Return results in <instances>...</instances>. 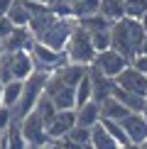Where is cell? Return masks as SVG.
<instances>
[{"instance_id":"obj_43","label":"cell","mask_w":147,"mask_h":149,"mask_svg":"<svg viewBox=\"0 0 147 149\" xmlns=\"http://www.w3.org/2000/svg\"><path fill=\"white\" fill-rule=\"evenodd\" d=\"M145 98H147V91H145Z\"/></svg>"},{"instance_id":"obj_25","label":"cell","mask_w":147,"mask_h":149,"mask_svg":"<svg viewBox=\"0 0 147 149\" xmlns=\"http://www.w3.org/2000/svg\"><path fill=\"white\" fill-rule=\"evenodd\" d=\"M98 12H101L106 20H110V22L120 20V17H123V0H101Z\"/></svg>"},{"instance_id":"obj_44","label":"cell","mask_w":147,"mask_h":149,"mask_svg":"<svg viewBox=\"0 0 147 149\" xmlns=\"http://www.w3.org/2000/svg\"><path fill=\"white\" fill-rule=\"evenodd\" d=\"M69 3H71V0H69Z\"/></svg>"},{"instance_id":"obj_14","label":"cell","mask_w":147,"mask_h":149,"mask_svg":"<svg viewBox=\"0 0 147 149\" xmlns=\"http://www.w3.org/2000/svg\"><path fill=\"white\" fill-rule=\"evenodd\" d=\"M76 110V125H81V127H96L98 125V120H101V108H98V103L93 100H88V103H83L81 108H74Z\"/></svg>"},{"instance_id":"obj_9","label":"cell","mask_w":147,"mask_h":149,"mask_svg":"<svg viewBox=\"0 0 147 149\" xmlns=\"http://www.w3.org/2000/svg\"><path fill=\"white\" fill-rule=\"evenodd\" d=\"M113 83L118 86V88L127 91V93H135V95H142L145 98V91H147V76L145 73H140L137 69H132L130 64L123 69L118 76L113 78Z\"/></svg>"},{"instance_id":"obj_35","label":"cell","mask_w":147,"mask_h":149,"mask_svg":"<svg viewBox=\"0 0 147 149\" xmlns=\"http://www.w3.org/2000/svg\"><path fill=\"white\" fill-rule=\"evenodd\" d=\"M34 149H61V147H59V142H57V139H49L47 144H42V147H34Z\"/></svg>"},{"instance_id":"obj_22","label":"cell","mask_w":147,"mask_h":149,"mask_svg":"<svg viewBox=\"0 0 147 149\" xmlns=\"http://www.w3.org/2000/svg\"><path fill=\"white\" fill-rule=\"evenodd\" d=\"M98 125L106 130V134H108V137H113L118 144H127L125 130H123V125H120L118 120H108V117H101V120H98Z\"/></svg>"},{"instance_id":"obj_15","label":"cell","mask_w":147,"mask_h":149,"mask_svg":"<svg viewBox=\"0 0 147 149\" xmlns=\"http://www.w3.org/2000/svg\"><path fill=\"white\" fill-rule=\"evenodd\" d=\"M86 71H88V66H81V64H69V61H66L64 66H61V69H57L54 71V76H57L61 83H66V86H76L78 81H81L83 76H86Z\"/></svg>"},{"instance_id":"obj_40","label":"cell","mask_w":147,"mask_h":149,"mask_svg":"<svg viewBox=\"0 0 147 149\" xmlns=\"http://www.w3.org/2000/svg\"><path fill=\"white\" fill-rule=\"evenodd\" d=\"M142 52L147 54V34H145V42H142Z\"/></svg>"},{"instance_id":"obj_12","label":"cell","mask_w":147,"mask_h":149,"mask_svg":"<svg viewBox=\"0 0 147 149\" xmlns=\"http://www.w3.org/2000/svg\"><path fill=\"white\" fill-rule=\"evenodd\" d=\"M74 125H76V110H57V115L47 125V137L61 142Z\"/></svg>"},{"instance_id":"obj_18","label":"cell","mask_w":147,"mask_h":149,"mask_svg":"<svg viewBox=\"0 0 147 149\" xmlns=\"http://www.w3.org/2000/svg\"><path fill=\"white\" fill-rule=\"evenodd\" d=\"M5 17L12 22V27H27V22H29L27 3H24V0H12V5H10V10H8Z\"/></svg>"},{"instance_id":"obj_7","label":"cell","mask_w":147,"mask_h":149,"mask_svg":"<svg viewBox=\"0 0 147 149\" xmlns=\"http://www.w3.org/2000/svg\"><path fill=\"white\" fill-rule=\"evenodd\" d=\"M44 93L49 95V100L54 103V108H57V110H74V108H76V103H74V88H71V86H66V83H61L54 73H49V76H47Z\"/></svg>"},{"instance_id":"obj_19","label":"cell","mask_w":147,"mask_h":149,"mask_svg":"<svg viewBox=\"0 0 147 149\" xmlns=\"http://www.w3.org/2000/svg\"><path fill=\"white\" fill-rule=\"evenodd\" d=\"M98 108H101V117H108V120H118V122H120L123 117L127 115V108H125L123 103H118L113 95L106 98L103 103H98Z\"/></svg>"},{"instance_id":"obj_10","label":"cell","mask_w":147,"mask_h":149,"mask_svg":"<svg viewBox=\"0 0 147 149\" xmlns=\"http://www.w3.org/2000/svg\"><path fill=\"white\" fill-rule=\"evenodd\" d=\"M88 81H91V100L93 103H103L106 98H110V93H113V78H108L106 73H101L96 69L93 64L88 66Z\"/></svg>"},{"instance_id":"obj_41","label":"cell","mask_w":147,"mask_h":149,"mask_svg":"<svg viewBox=\"0 0 147 149\" xmlns=\"http://www.w3.org/2000/svg\"><path fill=\"white\" fill-rule=\"evenodd\" d=\"M0 105H3V81H0Z\"/></svg>"},{"instance_id":"obj_42","label":"cell","mask_w":147,"mask_h":149,"mask_svg":"<svg viewBox=\"0 0 147 149\" xmlns=\"http://www.w3.org/2000/svg\"><path fill=\"white\" fill-rule=\"evenodd\" d=\"M137 149H147V139L142 142V144H137Z\"/></svg>"},{"instance_id":"obj_38","label":"cell","mask_w":147,"mask_h":149,"mask_svg":"<svg viewBox=\"0 0 147 149\" xmlns=\"http://www.w3.org/2000/svg\"><path fill=\"white\" fill-rule=\"evenodd\" d=\"M140 115H142L145 120H147V98H145V103H142V110H140Z\"/></svg>"},{"instance_id":"obj_17","label":"cell","mask_w":147,"mask_h":149,"mask_svg":"<svg viewBox=\"0 0 147 149\" xmlns=\"http://www.w3.org/2000/svg\"><path fill=\"white\" fill-rule=\"evenodd\" d=\"M110 95H113L118 103H123V105H125V108H127V113H140V110H142V103H145V98H142V95L127 93V91L118 88V86H113V93H110Z\"/></svg>"},{"instance_id":"obj_3","label":"cell","mask_w":147,"mask_h":149,"mask_svg":"<svg viewBox=\"0 0 147 149\" xmlns=\"http://www.w3.org/2000/svg\"><path fill=\"white\" fill-rule=\"evenodd\" d=\"M64 54H66V61L69 64H81V66H91L93 64V56H96V49L91 44V37L86 29H81L76 22H74V29L66 39V47H64Z\"/></svg>"},{"instance_id":"obj_26","label":"cell","mask_w":147,"mask_h":149,"mask_svg":"<svg viewBox=\"0 0 147 149\" xmlns=\"http://www.w3.org/2000/svg\"><path fill=\"white\" fill-rule=\"evenodd\" d=\"M34 113L44 120V125H49V122H52V117L57 115V108H54V103L49 100L47 93H42V95H39V100H37V105H34Z\"/></svg>"},{"instance_id":"obj_4","label":"cell","mask_w":147,"mask_h":149,"mask_svg":"<svg viewBox=\"0 0 147 149\" xmlns=\"http://www.w3.org/2000/svg\"><path fill=\"white\" fill-rule=\"evenodd\" d=\"M71 29H74V17H57L54 15L52 20L47 22V27L34 34V42L54 49V52H64Z\"/></svg>"},{"instance_id":"obj_28","label":"cell","mask_w":147,"mask_h":149,"mask_svg":"<svg viewBox=\"0 0 147 149\" xmlns=\"http://www.w3.org/2000/svg\"><path fill=\"white\" fill-rule=\"evenodd\" d=\"M91 100V81H88V73L78 81L76 86H74V103H76V108H81L83 103Z\"/></svg>"},{"instance_id":"obj_32","label":"cell","mask_w":147,"mask_h":149,"mask_svg":"<svg viewBox=\"0 0 147 149\" xmlns=\"http://www.w3.org/2000/svg\"><path fill=\"white\" fill-rule=\"evenodd\" d=\"M130 66H132V69H137L140 73H145V76H147V54H145V52H140L137 56L130 61Z\"/></svg>"},{"instance_id":"obj_34","label":"cell","mask_w":147,"mask_h":149,"mask_svg":"<svg viewBox=\"0 0 147 149\" xmlns=\"http://www.w3.org/2000/svg\"><path fill=\"white\" fill-rule=\"evenodd\" d=\"M10 5H12V0H0V17H5V15H8Z\"/></svg>"},{"instance_id":"obj_8","label":"cell","mask_w":147,"mask_h":149,"mask_svg":"<svg viewBox=\"0 0 147 149\" xmlns=\"http://www.w3.org/2000/svg\"><path fill=\"white\" fill-rule=\"evenodd\" d=\"M127 64H130V61L123 56V54H118L115 49H110V47L106 49V52H98L96 56H93V66L101 73H106L108 78H115Z\"/></svg>"},{"instance_id":"obj_16","label":"cell","mask_w":147,"mask_h":149,"mask_svg":"<svg viewBox=\"0 0 147 149\" xmlns=\"http://www.w3.org/2000/svg\"><path fill=\"white\" fill-rule=\"evenodd\" d=\"M78 24L81 29H86L88 34H93V32H106V29H110V20H106V17L101 15V12H96V15H88V17H78V20H74Z\"/></svg>"},{"instance_id":"obj_39","label":"cell","mask_w":147,"mask_h":149,"mask_svg":"<svg viewBox=\"0 0 147 149\" xmlns=\"http://www.w3.org/2000/svg\"><path fill=\"white\" fill-rule=\"evenodd\" d=\"M118 149H137V144H130V142H127V144H120Z\"/></svg>"},{"instance_id":"obj_1","label":"cell","mask_w":147,"mask_h":149,"mask_svg":"<svg viewBox=\"0 0 147 149\" xmlns=\"http://www.w3.org/2000/svg\"><path fill=\"white\" fill-rule=\"evenodd\" d=\"M142 42H145V29L140 27V20L120 17L110 24V49L123 54L127 61H132L142 52Z\"/></svg>"},{"instance_id":"obj_2","label":"cell","mask_w":147,"mask_h":149,"mask_svg":"<svg viewBox=\"0 0 147 149\" xmlns=\"http://www.w3.org/2000/svg\"><path fill=\"white\" fill-rule=\"evenodd\" d=\"M44 86H47V73H42V71H32L27 78L22 81L20 100H17V105L12 108V117H15V122H20L27 113H32V110H34L39 95L44 93Z\"/></svg>"},{"instance_id":"obj_37","label":"cell","mask_w":147,"mask_h":149,"mask_svg":"<svg viewBox=\"0 0 147 149\" xmlns=\"http://www.w3.org/2000/svg\"><path fill=\"white\" fill-rule=\"evenodd\" d=\"M140 27H142V29H145V34H147V12L140 17Z\"/></svg>"},{"instance_id":"obj_20","label":"cell","mask_w":147,"mask_h":149,"mask_svg":"<svg viewBox=\"0 0 147 149\" xmlns=\"http://www.w3.org/2000/svg\"><path fill=\"white\" fill-rule=\"evenodd\" d=\"M118 147L120 144L113 137H108L106 130H103L101 125L91 127V149H118Z\"/></svg>"},{"instance_id":"obj_30","label":"cell","mask_w":147,"mask_h":149,"mask_svg":"<svg viewBox=\"0 0 147 149\" xmlns=\"http://www.w3.org/2000/svg\"><path fill=\"white\" fill-rule=\"evenodd\" d=\"M88 37H91V44H93L96 54L98 52H106V49L110 47V29H106V32H93Z\"/></svg>"},{"instance_id":"obj_6","label":"cell","mask_w":147,"mask_h":149,"mask_svg":"<svg viewBox=\"0 0 147 149\" xmlns=\"http://www.w3.org/2000/svg\"><path fill=\"white\" fill-rule=\"evenodd\" d=\"M20 134H22V139L27 142V149L42 147V144H47V142H49L47 125H44V120H42L34 110H32V113H27L20 120Z\"/></svg>"},{"instance_id":"obj_29","label":"cell","mask_w":147,"mask_h":149,"mask_svg":"<svg viewBox=\"0 0 147 149\" xmlns=\"http://www.w3.org/2000/svg\"><path fill=\"white\" fill-rule=\"evenodd\" d=\"M66 142H74V144H91V130L81 127V125H74L69 132H66Z\"/></svg>"},{"instance_id":"obj_31","label":"cell","mask_w":147,"mask_h":149,"mask_svg":"<svg viewBox=\"0 0 147 149\" xmlns=\"http://www.w3.org/2000/svg\"><path fill=\"white\" fill-rule=\"evenodd\" d=\"M12 122H15V117H12V110L8 108V105H0V134L8 130Z\"/></svg>"},{"instance_id":"obj_13","label":"cell","mask_w":147,"mask_h":149,"mask_svg":"<svg viewBox=\"0 0 147 149\" xmlns=\"http://www.w3.org/2000/svg\"><path fill=\"white\" fill-rule=\"evenodd\" d=\"M120 125L125 130V137L130 144H142L147 139V120L140 113H127L120 120Z\"/></svg>"},{"instance_id":"obj_21","label":"cell","mask_w":147,"mask_h":149,"mask_svg":"<svg viewBox=\"0 0 147 149\" xmlns=\"http://www.w3.org/2000/svg\"><path fill=\"white\" fill-rule=\"evenodd\" d=\"M98 5H101V0H71V15H74V20L96 15Z\"/></svg>"},{"instance_id":"obj_24","label":"cell","mask_w":147,"mask_h":149,"mask_svg":"<svg viewBox=\"0 0 147 149\" xmlns=\"http://www.w3.org/2000/svg\"><path fill=\"white\" fill-rule=\"evenodd\" d=\"M3 137H5V147L8 149H27V142H24L22 134H20V122H12V125L3 132Z\"/></svg>"},{"instance_id":"obj_36","label":"cell","mask_w":147,"mask_h":149,"mask_svg":"<svg viewBox=\"0 0 147 149\" xmlns=\"http://www.w3.org/2000/svg\"><path fill=\"white\" fill-rule=\"evenodd\" d=\"M29 3H39V5H47V8H52L57 0H29Z\"/></svg>"},{"instance_id":"obj_33","label":"cell","mask_w":147,"mask_h":149,"mask_svg":"<svg viewBox=\"0 0 147 149\" xmlns=\"http://www.w3.org/2000/svg\"><path fill=\"white\" fill-rule=\"evenodd\" d=\"M10 32H12V22L8 17H0V39H5Z\"/></svg>"},{"instance_id":"obj_23","label":"cell","mask_w":147,"mask_h":149,"mask_svg":"<svg viewBox=\"0 0 147 149\" xmlns=\"http://www.w3.org/2000/svg\"><path fill=\"white\" fill-rule=\"evenodd\" d=\"M20 93H22V81H8L3 83V105H8L12 110L20 100Z\"/></svg>"},{"instance_id":"obj_11","label":"cell","mask_w":147,"mask_h":149,"mask_svg":"<svg viewBox=\"0 0 147 149\" xmlns=\"http://www.w3.org/2000/svg\"><path fill=\"white\" fill-rule=\"evenodd\" d=\"M34 44V37L27 27H12V32L0 39V52H29Z\"/></svg>"},{"instance_id":"obj_27","label":"cell","mask_w":147,"mask_h":149,"mask_svg":"<svg viewBox=\"0 0 147 149\" xmlns=\"http://www.w3.org/2000/svg\"><path fill=\"white\" fill-rule=\"evenodd\" d=\"M147 12V0H123V17L140 20Z\"/></svg>"},{"instance_id":"obj_5","label":"cell","mask_w":147,"mask_h":149,"mask_svg":"<svg viewBox=\"0 0 147 149\" xmlns=\"http://www.w3.org/2000/svg\"><path fill=\"white\" fill-rule=\"evenodd\" d=\"M29 56H32V64H34V71H42V73H54L57 69L66 64V54L64 52H54V49H49L44 44H32L29 49Z\"/></svg>"}]
</instances>
